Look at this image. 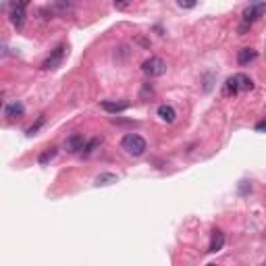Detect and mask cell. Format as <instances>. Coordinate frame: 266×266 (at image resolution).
<instances>
[{
    "label": "cell",
    "mask_w": 266,
    "mask_h": 266,
    "mask_svg": "<svg viewBox=\"0 0 266 266\" xmlns=\"http://www.w3.org/2000/svg\"><path fill=\"white\" fill-rule=\"evenodd\" d=\"M121 148L125 150V154L133 156V158H139V156L146 154L148 144L142 135H137V133H127V135L121 139Z\"/></svg>",
    "instance_id": "6da1fadb"
},
{
    "label": "cell",
    "mask_w": 266,
    "mask_h": 266,
    "mask_svg": "<svg viewBox=\"0 0 266 266\" xmlns=\"http://www.w3.org/2000/svg\"><path fill=\"white\" fill-rule=\"evenodd\" d=\"M142 71L146 77H162L167 73V62H164L160 57H150L142 62Z\"/></svg>",
    "instance_id": "7a4b0ae2"
},
{
    "label": "cell",
    "mask_w": 266,
    "mask_h": 266,
    "mask_svg": "<svg viewBox=\"0 0 266 266\" xmlns=\"http://www.w3.org/2000/svg\"><path fill=\"white\" fill-rule=\"evenodd\" d=\"M264 13H266V2H254V4L246 6L244 15H241L244 17V25H252L256 19L264 17Z\"/></svg>",
    "instance_id": "3957f363"
},
{
    "label": "cell",
    "mask_w": 266,
    "mask_h": 266,
    "mask_svg": "<svg viewBox=\"0 0 266 266\" xmlns=\"http://www.w3.org/2000/svg\"><path fill=\"white\" fill-rule=\"evenodd\" d=\"M65 54H67V46H65V44L57 46V48L52 50V54H50V57H48V58H46V60L42 62V69H46V71H52V69L60 67L62 58H65Z\"/></svg>",
    "instance_id": "277c9868"
},
{
    "label": "cell",
    "mask_w": 266,
    "mask_h": 266,
    "mask_svg": "<svg viewBox=\"0 0 266 266\" xmlns=\"http://www.w3.org/2000/svg\"><path fill=\"white\" fill-rule=\"evenodd\" d=\"M9 9H11L9 17H11V21H13V25L17 27V29H21V27H23V23H25V9H27V2L9 4Z\"/></svg>",
    "instance_id": "5b68a950"
},
{
    "label": "cell",
    "mask_w": 266,
    "mask_h": 266,
    "mask_svg": "<svg viewBox=\"0 0 266 266\" xmlns=\"http://www.w3.org/2000/svg\"><path fill=\"white\" fill-rule=\"evenodd\" d=\"M85 137L81 135V133H73V135H69L65 139V150L69 154H77V152H83L85 150Z\"/></svg>",
    "instance_id": "8992f818"
},
{
    "label": "cell",
    "mask_w": 266,
    "mask_h": 266,
    "mask_svg": "<svg viewBox=\"0 0 266 266\" xmlns=\"http://www.w3.org/2000/svg\"><path fill=\"white\" fill-rule=\"evenodd\" d=\"M25 114V106L19 100H13V102H6L4 104V116L6 119H21Z\"/></svg>",
    "instance_id": "52a82bcc"
},
{
    "label": "cell",
    "mask_w": 266,
    "mask_h": 266,
    "mask_svg": "<svg viewBox=\"0 0 266 266\" xmlns=\"http://www.w3.org/2000/svg\"><path fill=\"white\" fill-rule=\"evenodd\" d=\"M223 247H225V233H223L221 229H214L212 239H210V247H208V252L216 254V252H221Z\"/></svg>",
    "instance_id": "ba28073f"
},
{
    "label": "cell",
    "mask_w": 266,
    "mask_h": 266,
    "mask_svg": "<svg viewBox=\"0 0 266 266\" xmlns=\"http://www.w3.org/2000/svg\"><path fill=\"white\" fill-rule=\"evenodd\" d=\"M256 58H258V52L254 48H241L237 52V62H239L241 67H247L249 62H254Z\"/></svg>",
    "instance_id": "9c48e42d"
},
{
    "label": "cell",
    "mask_w": 266,
    "mask_h": 266,
    "mask_svg": "<svg viewBox=\"0 0 266 266\" xmlns=\"http://www.w3.org/2000/svg\"><path fill=\"white\" fill-rule=\"evenodd\" d=\"M156 113H158L160 121H164V123H175V119H177V111L171 104H160Z\"/></svg>",
    "instance_id": "30bf717a"
},
{
    "label": "cell",
    "mask_w": 266,
    "mask_h": 266,
    "mask_svg": "<svg viewBox=\"0 0 266 266\" xmlns=\"http://www.w3.org/2000/svg\"><path fill=\"white\" fill-rule=\"evenodd\" d=\"M100 106H102L106 113H113V114L123 113V111H127L129 108L127 102H113V100H104V102H100Z\"/></svg>",
    "instance_id": "8fae6325"
},
{
    "label": "cell",
    "mask_w": 266,
    "mask_h": 266,
    "mask_svg": "<svg viewBox=\"0 0 266 266\" xmlns=\"http://www.w3.org/2000/svg\"><path fill=\"white\" fill-rule=\"evenodd\" d=\"M223 94H225V96H237V94H239V85H237V77L235 75L229 77V79L225 81Z\"/></svg>",
    "instance_id": "7c38bea8"
},
{
    "label": "cell",
    "mask_w": 266,
    "mask_h": 266,
    "mask_svg": "<svg viewBox=\"0 0 266 266\" xmlns=\"http://www.w3.org/2000/svg\"><path fill=\"white\" fill-rule=\"evenodd\" d=\"M116 181H119V177H116L114 173H102V175L96 177V181H94V183H96L98 187H104V185H113Z\"/></svg>",
    "instance_id": "4fadbf2b"
},
{
    "label": "cell",
    "mask_w": 266,
    "mask_h": 266,
    "mask_svg": "<svg viewBox=\"0 0 266 266\" xmlns=\"http://www.w3.org/2000/svg\"><path fill=\"white\" fill-rule=\"evenodd\" d=\"M235 77H237V85H239V92H252V90H254V81L249 79L247 75H244V73H237Z\"/></svg>",
    "instance_id": "5bb4252c"
},
{
    "label": "cell",
    "mask_w": 266,
    "mask_h": 266,
    "mask_svg": "<svg viewBox=\"0 0 266 266\" xmlns=\"http://www.w3.org/2000/svg\"><path fill=\"white\" fill-rule=\"evenodd\" d=\"M54 156H57V148H48L46 152L40 154V158H38V162H40V164H48V162L54 158Z\"/></svg>",
    "instance_id": "9a60e30c"
},
{
    "label": "cell",
    "mask_w": 266,
    "mask_h": 266,
    "mask_svg": "<svg viewBox=\"0 0 266 266\" xmlns=\"http://www.w3.org/2000/svg\"><path fill=\"white\" fill-rule=\"evenodd\" d=\"M44 121H46V119H44V114H42V116H40V119H38V121H36L34 125H31V127H29V129H27L25 133H27V135H36V133H38V131H40V127H42V125H44Z\"/></svg>",
    "instance_id": "2e32d148"
},
{
    "label": "cell",
    "mask_w": 266,
    "mask_h": 266,
    "mask_svg": "<svg viewBox=\"0 0 266 266\" xmlns=\"http://www.w3.org/2000/svg\"><path fill=\"white\" fill-rule=\"evenodd\" d=\"M100 144H102V139H92V142H90L88 146H85V150H83V154H92V152H94V150H96V148H98Z\"/></svg>",
    "instance_id": "e0dca14e"
},
{
    "label": "cell",
    "mask_w": 266,
    "mask_h": 266,
    "mask_svg": "<svg viewBox=\"0 0 266 266\" xmlns=\"http://www.w3.org/2000/svg\"><path fill=\"white\" fill-rule=\"evenodd\" d=\"M177 6H179V9H193L195 2H183V0H179Z\"/></svg>",
    "instance_id": "ac0fdd59"
},
{
    "label": "cell",
    "mask_w": 266,
    "mask_h": 266,
    "mask_svg": "<svg viewBox=\"0 0 266 266\" xmlns=\"http://www.w3.org/2000/svg\"><path fill=\"white\" fill-rule=\"evenodd\" d=\"M129 2H114V9H119V11H123V9H129Z\"/></svg>",
    "instance_id": "d6986e66"
},
{
    "label": "cell",
    "mask_w": 266,
    "mask_h": 266,
    "mask_svg": "<svg viewBox=\"0 0 266 266\" xmlns=\"http://www.w3.org/2000/svg\"><path fill=\"white\" fill-rule=\"evenodd\" d=\"M256 131H266V121L256 123Z\"/></svg>",
    "instance_id": "ffe728a7"
},
{
    "label": "cell",
    "mask_w": 266,
    "mask_h": 266,
    "mask_svg": "<svg viewBox=\"0 0 266 266\" xmlns=\"http://www.w3.org/2000/svg\"><path fill=\"white\" fill-rule=\"evenodd\" d=\"M206 266H218V264H206Z\"/></svg>",
    "instance_id": "44dd1931"
}]
</instances>
